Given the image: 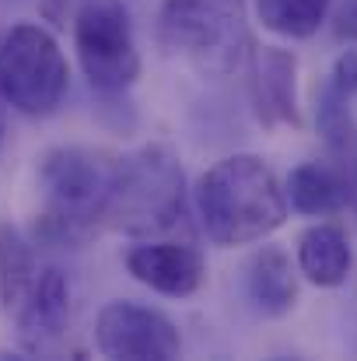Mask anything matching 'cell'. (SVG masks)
Here are the masks:
<instances>
[{"label":"cell","instance_id":"12","mask_svg":"<svg viewBox=\"0 0 357 361\" xmlns=\"http://www.w3.org/2000/svg\"><path fill=\"white\" fill-rule=\"evenodd\" d=\"M347 102L351 99L337 95L333 88H322L315 120H319V133L330 147V165L340 172L344 190H347V204L357 214V123L351 120Z\"/></svg>","mask_w":357,"mask_h":361},{"label":"cell","instance_id":"2","mask_svg":"<svg viewBox=\"0 0 357 361\" xmlns=\"http://www.w3.org/2000/svg\"><path fill=\"white\" fill-rule=\"evenodd\" d=\"M196 211L211 242L232 249L273 235L287 221V193L259 154H232L200 176Z\"/></svg>","mask_w":357,"mask_h":361},{"label":"cell","instance_id":"18","mask_svg":"<svg viewBox=\"0 0 357 361\" xmlns=\"http://www.w3.org/2000/svg\"><path fill=\"white\" fill-rule=\"evenodd\" d=\"M333 32L347 42H357V0H344L337 7V21H333Z\"/></svg>","mask_w":357,"mask_h":361},{"label":"cell","instance_id":"15","mask_svg":"<svg viewBox=\"0 0 357 361\" xmlns=\"http://www.w3.org/2000/svg\"><path fill=\"white\" fill-rule=\"evenodd\" d=\"M333 0H256V14L263 28L284 39H308L326 21Z\"/></svg>","mask_w":357,"mask_h":361},{"label":"cell","instance_id":"8","mask_svg":"<svg viewBox=\"0 0 357 361\" xmlns=\"http://www.w3.org/2000/svg\"><path fill=\"white\" fill-rule=\"evenodd\" d=\"M126 270L144 288L165 295V298H189L203 288L207 259L196 245L175 239H144L130 245Z\"/></svg>","mask_w":357,"mask_h":361},{"label":"cell","instance_id":"4","mask_svg":"<svg viewBox=\"0 0 357 361\" xmlns=\"http://www.w3.org/2000/svg\"><path fill=\"white\" fill-rule=\"evenodd\" d=\"M158 35L168 53L207 78L235 74L252 53L242 0H165Z\"/></svg>","mask_w":357,"mask_h":361},{"label":"cell","instance_id":"17","mask_svg":"<svg viewBox=\"0 0 357 361\" xmlns=\"http://www.w3.org/2000/svg\"><path fill=\"white\" fill-rule=\"evenodd\" d=\"M326 88H333L337 95H344V99H351L357 95V53H344L340 60H337V67H333V74H330V81H326Z\"/></svg>","mask_w":357,"mask_h":361},{"label":"cell","instance_id":"3","mask_svg":"<svg viewBox=\"0 0 357 361\" xmlns=\"http://www.w3.org/2000/svg\"><path fill=\"white\" fill-rule=\"evenodd\" d=\"M106 225L133 239H158L186 225V176L168 144H144L119 158Z\"/></svg>","mask_w":357,"mask_h":361},{"label":"cell","instance_id":"6","mask_svg":"<svg viewBox=\"0 0 357 361\" xmlns=\"http://www.w3.org/2000/svg\"><path fill=\"white\" fill-rule=\"evenodd\" d=\"M70 35L95 92L119 95L140 78V49L123 0H81L70 14Z\"/></svg>","mask_w":357,"mask_h":361},{"label":"cell","instance_id":"9","mask_svg":"<svg viewBox=\"0 0 357 361\" xmlns=\"http://www.w3.org/2000/svg\"><path fill=\"white\" fill-rule=\"evenodd\" d=\"M70 326V284L67 274L56 267H46L35 274L28 295L14 309V330L25 355H46L53 351Z\"/></svg>","mask_w":357,"mask_h":361},{"label":"cell","instance_id":"7","mask_svg":"<svg viewBox=\"0 0 357 361\" xmlns=\"http://www.w3.org/2000/svg\"><path fill=\"white\" fill-rule=\"evenodd\" d=\"M95 348L102 358L126 361H172L182 355L175 323L137 302H109L95 319Z\"/></svg>","mask_w":357,"mask_h":361},{"label":"cell","instance_id":"13","mask_svg":"<svg viewBox=\"0 0 357 361\" xmlns=\"http://www.w3.org/2000/svg\"><path fill=\"white\" fill-rule=\"evenodd\" d=\"M351 242L340 225H312L298 235V270L319 284V288H337L351 274Z\"/></svg>","mask_w":357,"mask_h":361},{"label":"cell","instance_id":"16","mask_svg":"<svg viewBox=\"0 0 357 361\" xmlns=\"http://www.w3.org/2000/svg\"><path fill=\"white\" fill-rule=\"evenodd\" d=\"M39 267L32 256V245L21 239L14 228H0V298L7 309H18L21 298L28 295Z\"/></svg>","mask_w":357,"mask_h":361},{"label":"cell","instance_id":"5","mask_svg":"<svg viewBox=\"0 0 357 361\" xmlns=\"http://www.w3.org/2000/svg\"><path fill=\"white\" fill-rule=\"evenodd\" d=\"M70 85L67 56L56 35L21 21L0 39V99L21 116H49L60 109Z\"/></svg>","mask_w":357,"mask_h":361},{"label":"cell","instance_id":"1","mask_svg":"<svg viewBox=\"0 0 357 361\" xmlns=\"http://www.w3.org/2000/svg\"><path fill=\"white\" fill-rule=\"evenodd\" d=\"M116 165V154L99 147L67 144L46 151L35 169V235L56 245H77L92 239L109 218Z\"/></svg>","mask_w":357,"mask_h":361},{"label":"cell","instance_id":"19","mask_svg":"<svg viewBox=\"0 0 357 361\" xmlns=\"http://www.w3.org/2000/svg\"><path fill=\"white\" fill-rule=\"evenodd\" d=\"M0 147H4V113H0Z\"/></svg>","mask_w":357,"mask_h":361},{"label":"cell","instance_id":"10","mask_svg":"<svg viewBox=\"0 0 357 361\" xmlns=\"http://www.w3.org/2000/svg\"><path fill=\"white\" fill-rule=\"evenodd\" d=\"M252 106L263 126H301L298 113V60L280 46H263L256 53Z\"/></svg>","mask_w":357,"mask_h":361},{"label":"cell","instance_id":"11","mask_svg":"<svg viewBox=\"0 0 357 361\" xmlns=\"http://www.w3.org/2000/svg\"><path fill=\"white\" fill-rule=\"evenodd\" d=\"M245 295L263 316H287L298 302V274L280 245H263L245 263Z\"/></svg>","mask_w":357,"mask_h":361},{"label":"cell","instance_id":"14","mask_svg":"<svg viewBox=\"0 0 357 361\" xmlns=\"http://www.w3.org/2000/svg\"><path fill=\"white\" fill-rule=\"evenodd\" d=\"M287 200L298 214L308 218H322V214H337L340 207H347V190L340 172L330 161H305L298 169H291L287 176Z\"/></svg>","mask_w":357,"mask_h":361}]
</instances>
